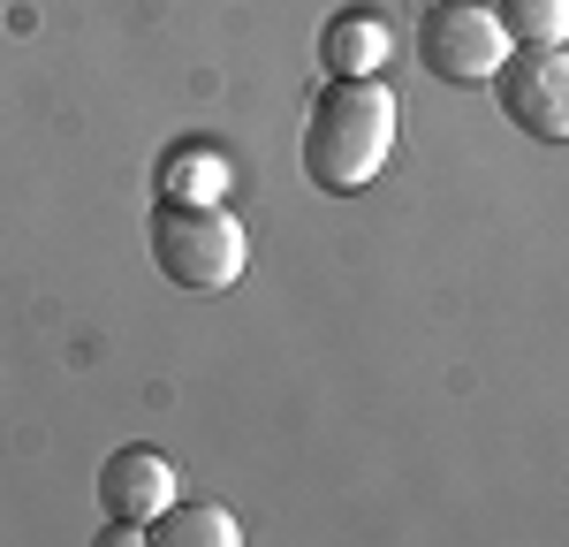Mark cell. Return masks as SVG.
<instances>
[{
  "label": "cell",
  "instance_id": "3",
  "mask_svg": "<svg viewBox=\"0 0 569 547\" xmlns=\"http://www.w3.org/2000/svg\"><path fill=\"white\" fill-rule=\"evenodd\" d=\"M509 31L486 0H433L418 16V61L440 84H493V69L509 61Z\"/></svg>",
  "mask_w": 569,
  "mask_h": 547
},
{
  "label": "cell",
  "instance_id": "8",
  "mask_svg": "<svg viewBox=\"0 0 569 547\" xmlns=\"http://www.w3.org/2000/svg\"><path fill=\"white\" fill-rule=\"evenodd\" d=\"M228 190V152L213 145H182L160 160V198H220Z\"/></svg>",
  "mask_w": 569,
  "mask_h": 547
},
{
  "label": "cell",
  "instance_id": "7",
  "mask_svg": "<svg viewBox=\"0 0 569 547\" xmlns=\"http://www.w3.org/2000/svg\"><path fill=\"white\" fill-rule=\"evenodd\" d=\"M144 540H160V547H236L243 525H236V509H220V501H168V509L144 525Z\"/></svg>",
  "mask_w": 569,
  "mask_h": 547
},
{
  "label": "cell",
  "instance_id": "4",
  "mask_svg": "<svg viewBox=\"0 0 569 547\" xmlns=\"http://www.w3.org/2000/svg\"><path fill=\"white\" fill-rule=\"evenodd\" d=\"M501 115L539 145H569V46H509L493 69Z\"/></svg>",
  "mask_w": 569,
  "mask_h": 547
},
{
  "label": "cell",
  "instance_id": "6",
  "mask_svg": "<svg viewBox=\"0 0 569 547\" xmlns=\"http://www.w3.org/2000/svg\"><path fill=\"white\" fill-rule=\"evenodd\" d=\"M395 53V23L380 8H335L319 31V61L327 77H380V61Z\"/></svg>",
  "mask_w": 569,
  "mask_h": 547
},
{
  "label": "cell",
  "instance_id": "5",
  "mask_svg": "<svg viewBox=\"0 0 569 547\" xmlns=\"http://www.w3.org/2000/svg\"><path fill=\"white\" fill-rule=\"evenodd\" d=\"M168 501H176V464H168V449L130 441V449H114L99 464V509H107L114 525H137V533H144Z\"/></svg>",
  "mask_w": 569,
  "mask_h": 547
},
{
  "label": "cell",
  "instance_id": "1",
  "mask_svg": "<svg viewBox=\"0 0 569 547\" xmlns=\"http://www.w3.org/2000/svg\"><path fill=\"white\" fill-rule=\"evenodd\" d=\"M395 130L402 107L380 77H327V91L305 115V176L327 198H350L365 182H380V168L395 160Z\"/></svg>",
  "mask_w": 569,
  "mask_h": 547
},
{
  "label": "cell",
  "instance_id": "2",
  "mask_svg": "<svg viewBox=\"0 0 569 547\" xmlns=\"http://www.w3.org/2000/svg\"><path fill=\"white\" fill-rule=\"evenodd\" d=\"M152 259L190 297H220L251 267V236L220 198H160L152 206Z\"/></svg>",
  "mask_w": 569,
  "mask_h": 547
},
{
  "label": "cell",
  "instance_id": "9",
  "mask_svg": "<svg viewBox=\"0 0 569 547\" xmlns=\"http://www.w3.org/2000/svg\"><path fill=\"white\" fill-rule=\"evenodd\" d=\"M493 16L517 46H569V0H501Z\"/></svg>",
  "mask_w": 569,
  "mask_h": 547
}]
</instances>
